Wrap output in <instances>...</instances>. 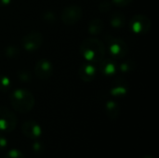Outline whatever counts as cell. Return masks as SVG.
<instances>
[{
	"label": "cell",
	"mask_w": 159,
	"mask_h": 158,
	"mask_svg": "<svg viewBox=\"0 0 159 158\" xmlns=\"http://www.w3.org/2000/svg\"><path fill=\"white\" fill-rule=\"evenodd\" d=\"M79 51L86 61L96 63L104 59L106 47L103 42L100 39L87 38L81 43Z\"/></svg>",
	"instance_id": "1"
},
{
	"label": "cell",
	"mask_w": 159,
	"mask_h": 158,
	"mask_svg": "<svg viewBox=\"0 0 159 158\" xmlns=\"http://www.w3.org/2000/svg\"><path fill=\"white\" fill-rule=\"evenodd\" d=\"M42 19L45 22L47 23H49V24H52V23H55L56 22V15L51 12V11H46L43 15H42Z\"/></svg>",
	"instance_id": "20"
},
{
	"label": "cell",
	"mask_w": 159,
	"mask_h": 158,
	"mask_svg": "<svg viewBox=\"0 0 159 158\" xmlns=\"http://www.w3.org/2000/svg\"><path fill=\"white\" fill-rule=\"evenodd\" d=\"M7 145V139H6L4 136H1V135H0V150L6 148Z\"/></svg>",
	"instance_id": "25"
},
{
	"label": "cell",
	"mask_w": 159,
	"mask_h": 158,
	"mask_svg": "<svg viewBox=\"0 0 159 158\" xmlns=\"http://www.w3.org/2000/svg\"><path fill=\"white\" fill-rule=\"evenodd\" d=\"M97 74L96 67L90 63H84L78 69V76L84 82H91Z\"/></svg>",
	"instance_id": "10"
},
{
	"label": "cell",
	"mask_w": 159,
	"mask_h": 158,
	"mask_svg": "<svg viewBox=\"0 0 159 158\" xmlns=\"http://www.w3.org/2000/svg\"><path fill=\"white\" fill-rule=\"evenodd\" d=\"M33 150L34 151V153L36 154H42L43 151H44V146L41 142H35L33 146H32Z\"/></svg>",
	"instance_id": "23"
},
{
	"label": "cell",
	"mask_w": 159,
	"mask_h": 158,
	"mask_svg": "<svg viewBox=\"0 0 159 158\" xmlns=\"http://www.w3.org/2000/svg\"><path fill=\"white\" fill-rule=\"evenodd\" d=\"M128 89H129V88H128L127 82L124 79L119 78L114 83V85L110 90V93L114 97L120 98V97H124L128 93Z\"/></svg>",
	"instance_id": "12"
},
{
	"label": "cell",
	"mask_w": 159,
	"mask_h": 158,
	"mask_svg": "<svg viewBox=\"0 0 159 158\" xmlns=\"http://www.w3.org/2000/svg\"><path fill=\"white\" fill-rule=\"evenodd\" d=\"M53 74V65L47 59L39 60L34 66V75L41 79L47 80L51 77Z\"/></svg>",
	"instance_id": "8"
},
{
	"label": "cell",
	"mask_w": 159,
	"mask_h": 158,
	"mask_svg": "<svg viewBox=\"0 0 159 158\" xmlns=\"http://www.w3.org/2000/svg\"><path fill=\"white\" fill-rule=\"evenodd\" d=\"M129 27L136 34H145L151 28V20L147 16L138 14L130 19Z\"/></svg>",
	"instance_id": "5"
},
{
	"label": "cell",
	"mask_w": 159,
	"mask_h": 158,
	"mask_svg": "<svg viewBox=\"0 0 159 158\" xmlns=\"http://www.w3.org/2000/svg\"><path fill=\"white\" fill-rule=\"evenodd\" d=\"M83 10L78 5H70L61 11V19L65 25H75L82 18Z\"/></svg>",
	"instance_id": "6"
},
{
	"label": "cell",
	"mask_w": 159,
	"mask_h": 158,
	"mask_svg": "<svg viewBox=\"0 0 159 158\" xmlns=\"http://www.w3.org/2000/svg\"><path fill=\"white\" fill-rule=\"evenodd\" d=\"M104 29V23L102 21V20L99 19V18H95L93 20H91L89 23V27H88V31L90 34L92 35H97L99 34H101Z\"/></svg>",
	"instance_id": "15"
},
{
	"label": "cell",
	"mask_w": 159,
	"mask_h": 158,
	"mask_svg": "<svg viewBox=\"0 0 159 158\" xmlns=\"http://www.w3.org/2000/svg\"><path fill=\"white\" fill-rule=\"evenodd\" d=\"M19 53H20V49L15 45H8L5 48V55L9 59H13V58L17 57L19 55Z\"/></svg>",
	"instance_id": "19"
},
{
	"label": "cell",
	"mask_w": 159,
	"mask_h": 158,
	"mask_svg": "<svg viewBox=\"0 0 159 158\" xmlns=\"http://www.w3.org/2000/svg\"><path fill=\"white\" fill-rule=\"evenodd\" d=\"M10 103L13 109L20 114L29 113L34 106V97L25 88H17L10 93Z\"/></svg>",
	"instance_id": "2"
},
{
	"label": "cell",
	"mask_w": 159,
	"mask_h": 158,
	"mask_svg": "<svg viewBox=\"0 0 159 158\" xmlns=\"http://www.w3.org/2000/svg\"><path fill=\"white\" fill-rule=\"evenodd\" d=\"M11 3V0H0V7H7Z\"/></svg>",
	"instance_id": "26"
},
{
	"label": "cell",
	"mask_w": 159,
	"mask_h": 158,
	"mask_svg": "<svg viewBox=\"0 0 159 158\" xmlns=\"http://www.w3.org/2000/svg\"><path fill=\"white\" fill-rule=\"evenodd\" d=\"M17 126L16 115L7 107L0 106V131L11 132Z\"/></svg>",
	"instance_id": "4"
},
{
	"label": "cell",
	"mask_w": 159,
	"mask_h": 158,
	"mask_svg": "<svg viewBox=\"0 0 159 158\" xmlns=\"http://www.w3.org/2000/svg\"><path fill=\"white\" fill-rule=\"evenodd\" d=\"M110 25L114 28H122L126 24V16L119 11H116L111 14L109 19Z\"/></svg>",
	"instance_id": "14"
},
{
	"label": "cell",
	"mask_w": 159,
	"mask_h": 158,
	"mask_svg": "<svg viewBox=\"0 0 159 158\" xmlns=\"http://www.w3.org/2000/svg\"><path fill=\"white\" fill-rule=\"evenodd\" d=\"M107 47L111 57L115 60H119L126 57L129 51V45L120 38L106 35Z\"/></svg>",
	"instance_id": "3"
},
{
	"label": "cell",
	"mask_w": 159,
	"mask_h": 158,
	"mask_svg": "<svg viewBox=\"0 0 159 158\" xmlns=\"http://www.w3.org/2000/svg\"><path fill=\"white\" fill-rule=\"evenodd\" d=\"M112 9V3L109 2V1H102L100 3L99 5V10L102 12V13H106V12H109L110 10Z\"/></svg>",
	"instance_id": "22"
},
{
	"label": "cell",
	"mask_w": 159,
	"mask_h": 158,
	"mask_svg": "<svg viewBox=\"0 0 159 158\" xmlns=\"http://www.w3.org/2000/svg\"><path fill=\"white\" fill-rule=\"evenodd\" d=\"M105 112H106L107 116L111 120H116L119 116L120 106L115 101H108L105 104Z\"/></svg>",
	"instance_id": "13"
},
{
	"label": "cell",
	"mask_w": 159,
	"mask_h": 158,
	"mask_svg": "<svg viewBox=\"0 0 159 158\" xmlns=\"http://www.w3.org/2000/svg\"><path fill=\"white\" fill-rule=\"evenodd\" d=\"M11 88V80L5 74H0V91L7 92Z\"/></svg>",
	"instance_id": "17"
},
{
	"label": "cell",
	"mask_w": 159,
	"mask_h": 158,
	"mask_svg": "<svg viewBox=\"0 0 159 158\" xmlns=\"http://www.w3.org/2000/svg\"><path fill=\"white\" fill-rule=\"evenodd\" d=\"M43 43V35L38 31H31L21 40L23 48L28 52H34L40 48Z\"/></svg>",
	"instance_id": "7"
},
{
	"label": "cell",
	"mask_w": 159,
	"mask_h": 158,
	"mask_svg": "<svg viewBox=\"0 0 159 158\" xmlns=\"http://www.w3.org/2000/svg\"><path fill=\"white\" fill-rule=\"evenodd\" d=\"M113 3L117 6V7H127L129 6L133 0H112Z\"/></svg>",
	"instance_id": "24"
},
{
	"label": "cell",
	"mask_w": 159,
	"mask_h": 158,
	"mask_svg": "<svg viewBox=\"0 0 159 158\" xmlns=\"http://www.w3.org/2000/svg\"><path fill=\"white\" fill-rule=\"evenodd\" d=\"M17 77L19 78V80H20L21 82H25L28 83L32 80V74L31 73L26 70V69H19L17 71Z\"/></svg>",
	"instance_id": "18"
},
{
	"label": "cell",
	"mask_w": 159,
	"mask_h": 158,
	"mask_svg": "<svg viewBox=\"0 0 159 158\" xmlns=\"http://www.w3.org/2000/svg\"><path fill=\"white\" fill-rule=\"evenodd\" d=\"M22 133L31 140H37L42 135V129L40 125L34 121V120H28L23 122L21 126Z\"/></svg>",
	"instance_id": "9"
},
{
	"label": "cell",
	"mask_w": 159,
	"mask_h": 158,
	"mask_svg": "<svg viewBox=\"0 0 159 158\" xmlns=\"http://www.w3.org/2000/svg\"><path fill=\"white\" fill-rule=\"evenodd\" d=\"M4 158H25L22 153L18 150V149H11L9 150L6 155Z\"/></svg>",
	"instance_id": "21"
},
{
	"label": "cell",
	"mask_w": 159,
	"mask_h": 158,
	"mask_svg": "<svg viewBox=\"0 0 159 158\" xmlns=\"http://www.w3.org/2000/svg\"><path fill=\"white\" fill-rule=\"evenodd\" d=\"M100 71L105 76H113L116 74L117 64L115 59H103L100 61Z\"/></svg>",
	"instance_id": "11"
},
{
	"label": "cell",
	"mask_w": 159,
	"mask_h": 158,
	"mask_svg": "<svg viewBox=\"0 0 159 158\" xmlns=\"http://www.w3.org/2000/svg\"><path fill=\"white\" fill-rule=\"evenodd\" d=\"M120 72L122 73H130L134 70L135 68V62L133 60H128L120 63V65L117 67Z\"/></svg>",
	"instance_id": "16"
},
{
	"label": "cell",
	"mask_w": 159,
	"mask_h": 158,
	"mask_svg": "<svg viewBox=\"0 0 159 158\" xmlns=\"http://www.w3.org/2000/svg\"><path fill=\"white\" fill-rule=\"evenodd\" d=\"M143 158H155L154 156H143Z\"/></svg>",
	"instance_id": "27"
}]
</instances>
